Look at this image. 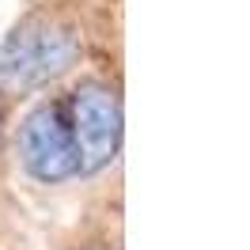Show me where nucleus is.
I'll return each instance as SVG.
<instances>
[{"label": "nucleus", "instance_id": "2", "mask_svg": "<svg viewBox=\"0 0 250 250\" xmlns=\"http://www.w3.org/2000/svg\"><path fill=\"white\" fill-rule=\"evenodd\" d=\"M68 122L80 152V174H99L118 159L122 148V99L106 80H80L64 95Z\"/></svg>", "mask_w": 250, "mask_h": 250}, {"label": "nucleus", "instance_id": "1", "mask_svg": "<svg viewBox=\"0 0 250 250\" xmlns=\"http://www.w3.org/2000/svg\"><path fill=\"white\" fill-rule=\"evenodd\" d=\"M83 53V34L76 23L53 12H34L0 42V87L38 91L61 80Z\"/></svg>", "mask_w": 250, "mask_h": 250}, {"label": "nucleus", "instance_id": "3", "mask_svg": "<svg viewBox=\"0 0 250 250\" xmlns=\"http://www.w3.org/2000/svg\"><path fill=\"white\" fill-rule=\"evenodd\" d=\"M19 156L34 182H68L80 174V152L68 122V103L64 99H46L27 114L19 129Z\"/></svg>", "mask_w": 250, "mask_h": 250}, {"label": "nucleus", "instance_id": "4", "mask_svg": "<svg viewBox=\"0 0 250 250\" xmlns=\"http://www.w3.org/2000/svg\"><path fill=\"white\" fill-rule=\"evenodd\" d=\"M80 250H106V247H80Z\"/></svg>", "mask_w": 250, "mask_h": 250}, {"label": "nucleus", "instance_id": "5", "mask_svg": "<svg viewBox=\"0 0 250 250\" xmlns=\"http://www.w3.org/2000/svg\"><path fill=\"white\" fill-rule=\"evenodd\" d=\"M0 137H4V114H0Z\"/></svg>", "mask_w": 250, "mask_h": 250}]
</instances>
